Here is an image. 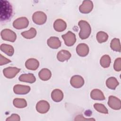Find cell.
Instances as JSON below:
<instances>
[{"instance_id":"603a6c76","label":"cell","mask_w":121,"mask_h":121,"mask_svg":"<svg viewBox=\"0 0 121 121\" xmlns=\"http://www.w3.org/2000/svg\"><path fill=\"white\" fill-rule=\"evenodd\" d=\"M119 84V82L114 77H110L106 81L107 87L112 90H115Z\"/></svg>"},{"instance_id":"83f0119b","label":"cell","mask_w":121,"mask_h":121,"mask_svg":"<svg viewBox=\"0 0 121 121\" xmlns=\"http://www.w3.org/2000/svg\"><path fill=\"white\" fill-rule=\"evenodd\" d=\"M108 38V34L103 31H99L96 34V39L98 43H102L105 42Z\"/></svg>"},{"instance_id":"4dcf8cb0","label":"cell","mask_w":121,"mask_h":121,"mask_svg":"<svg viewBox=\"0 0 121 121\" xmlns=\"http://www.w3.org/2000/svg\"><path fill=\"white\" fill-rule=\"evenodd\" d=\"M6 121H19L20 120V116L17 114H12L6 119Z\"/></svg>"},{"instance_id":"cb8c5ba5","label":"cell","mask_w":121,"mask_h":121,"mask_svg":"<svg viewBox=\"0 0 121 121\" xmlns=\"http://www.w3.org/2000/svg\"><path fill=\"white\" fill-rule=\"evenodd\" d=\"M21 35L26 39H32L36 35V30L35 28L32 27L28 31L22 32Z\"/></svg>"},{"instance_id":"ffe728a7","label":"cell","mask_w":121,"mask_h":121,"mask_svg":"<svg viewBox=\"0 0 121 121\" xmlns=\"http://www.w3.org/2000/svg\"><path fill=\"white\" fill-rule=\"evenodd\" d=\"M51 97L55 102H60L63 98V93L60 89H54L51 93Z\"/></svg>"},{"instance_id":"f546056e","label":"cell","mask_w":121,"mask_h":121,"mask_svg":"<svg viewBox=\"0 0 121 121\" xmlns=\"http://www.w3.org/2000/svg\"><path fill=\"white\" fill-rule=\"evenodd\" d=\"M113 68L116 71H120L121 70V58H117L114 61L113 64Z\"/></svg>"},{"instance_id":"9c48e42d","label":"cell","mask_w":121,"mask_h":121,"mask_svg":"<svg viewBox=\"0 0 121 121\" xmlns=\"http://www.w3.org/2000/svg\"><path fill=\"white\" fill-rule=\"evenodd\" d=\"M20 69L17 67H9L5 68L3 70L4 76L8 78H14L17 74L19 73Z\"/></svg>"},{"instance_id":"9a60e30c","label":"cell","mask_w":121,"mask_h":121,"mask_svg":"<svg viewBox=\"0 0 121 121\" xmlns=\"http://www.w3.org/2000/svg\"><path fill=\"white\" fill-rule=\"evenodd\" d=\"M39 66V61L35 59L30 58L28 59L25 63V66L28 69L35 70Z\"/></svg>"},{"instance_id":"e0dca14e","label":"cell","mask_w":121,"mask_h":121,"mask_svg":"<svg viewBox=\"0 0 121 121\" xmlns=\"http://www.w3.org/2000/svg\"><path fill=\"white\" fill-rule=\"evenodd\" d=\"M19 80L21 82L29 83L30 84L34 83L36 81V78L32 73L23 74L20 76Z\"/></svg>"},{"instance_id":"4316f807","label":"cell","mask_w":121,"mask_h":121,"mask_svg":"<svg viewBox=\"0 0 121 121\" xmlns=\"http://www.w3.org/2000/svg\"><path fill=\"white\" fill-rule=\"evenodd\" d=\"M110 47L111 49L114 51L120 52H121V45L119 39L113 38L111 42Z\"/></svg>"},{"instance_id":"5b68a950","label":"cell","mask_w":121,"mask_h":121,"mask_svg":"<svg viewBox=\"0 0 121 121\" xmlns=\"http://www.w3.org/2000/svg\"><path fill=\"white\" fill-rule=\"evenodd\" d=\"M29 24V21L26 17H20L14 21L13 27L17 29H21L26 28Z\"/></svg>"},{"instance_id":"6da1fadb","label":"cell","mask_w":121,"mask_h":121,"mask_svg":"<svg viewBox=\"0 0 121 121\" xmlns=\"http://www.w3.org/2000/svg\"><path fill=\"white\" fill-rule=\"evenodd\" d=\"M0 20L6 22L12 16L13 9L10 3L7 0H0Z\"/></svg>"},{"instance_id":"8fae6325","label":"cell","mask_w":121,"mask_h":121,"mask_svg":"<svg viewBox=\"0 0 121 121\" xmlns=\"http://www.w3.org/2000/svg\"><path fill=\"white\" fill-rule=\"evenodd\" d=\"M49 109L50 104L46 101L41 100L36 104V110L40 113H46L48 112Z\"/></svg>"},{"instance_id":"ba28073f","label":"cell","mask_w":121,"mask_h":121,"mask_svg":"<svg viewBox=\"0 0 121 121\" xmlns=\"http://www.w3.org/2000/svg\"><path fill=\"white\" fill-rule=\"evenodd\" d=\"M93 9V3L92 1L86 0H84L82 4L79 7V11L83 14L90 13Z\"/></svg>"},{"instance_id":"ac0fdd59","label":"cell","mask_w":121,"mask_h":121,"mask_svg":"<svg viewBox=\"0 0 121 121\" xmlns=\"http://www.w3.org/2000/svg\"><path fill=\"white\" fill-rule=\"evenodd\" d=\"M71 53L67 50H62L59 51L57 54V58L59 61L63 62L69 60L71 57Z\"/></svg>"},{"instance_id":"44dd1931","label":"cell","mask_w":121,"mask_h":121,"mask_svg":"<svg viewBox=\"0 0 121 121\" xmlns=\"http://www.w3.org/2000/svg\"><path fill=\"white\" fill-rule=\"evenodd\" d=\"M38 75L39 77L41 80L43 81H47L51 78L52 76V73L49 69L44 68L42 69L39 71Z\"/></svg>"},{"instance_id":"7402d4cb","label":"cell","mask_w":121,"mask_h":121,"mask_svg":"<svg viewBox=\"0 0 121 121\" xmlns=\"http://www.w3.org/2000/svg\"><path fill=\"white\" fill-rule=\"evenodd\" d=\"M0 50L8 56H11L14 53V49L13 47L9 44L5 43L1 44L0 45Z\"/></svg>"},{"instance_id":"2e32d148","label":"cell","mask_w":121,"mask_h":121,"mask_svg":"<svg viewBox=\"0 0 121 121\" xmlns=\"http://www.w3.org/2000/svg\"><path fill=\"white\" fill-rule=\"evenodd\" d=\"M54 29L57 32H62L67 27V24L63 20L58 19L56 20L53 24Z\"/></svg>"},{"instance_id":"7c38bea8","label":"cell","mask_w":121,"mask_h":121,"mask_svg":"<svg viewBox=\"0 0 121 121\" xmlns=\"http://www.w3.org/2000/svg\"><path fill=\"white\" fill-rule=\"evenodd\" d=\"M30 87L28 86L17 84L14 86L13 91L17 95H26L30 91Z\"/></svg>"},{"instance_id":"7a4b0ae2","label":"cell","mask_w":121,"mask_h":121,"mask_svg":"<svg viewBox=\"0 0 121 121\" xmlns=\"http://www.w3.org/2000/svg\"><path fill=\"white\" fill-rule=\"evenodd\" d=\"M78 25L80 28L79 36L81 39H86L90 35L91 28L89 24L85 20H81L78 23Z\"/></svg>"},{"instance_id":"d4e9b609","label":"cell","mask_w":121,"mask_h":121,"mask_svg":"<svg viewBox=\"0 0 121 121\" xmlns=\"http://www.w3.org/2000/svg\"><path fill=\"white\" fill-rule=\"evenodd\" d=\"M13 105L18 108H23L27 106L26 100L23 98H15L13 101Z\"/></svg>"},{"instance_id":"30bf717a","label":"cell","mask_w":121,"mask_h":121,"mask_svg":"<svg viewBox=\"0 0 121 121\" xmlns=\"http://www.w3.org/2000/svg\"><path fill=\"white\" fill-rule=\"evenodd\" d=\"M70 83L71 86L74 88H80L84 84V79L81 76L74 75L71 77Z\"/></svg>"},{"instance_id":"f1b7e54d","label":"cell","mask_w":121,"mask_h":121,"mask_svg":"<svg viewBox=\"0 0 121 121\" xmlns=\"http://www.w3.org/2000/svg\"><path fill=\"white\" fill-rule=\"evenodd\" d=\"M94 107L96 111H97L99 112L104 113V114L108 113V111L107 109L103 104H99V103L95 104H94Z\"/></svg>"},{"instance_id":"1f68e13d","label":"cell","mask_w":121,"mask_h":121,"mask_svg":"<svg viewBox=\"0 0 121 121\" xmlns=\"http://www.w3.org/2000/svg\"><path fill=\"white\" fill-rule=\"evenodd\" d=\"M11 62V60L5 57H4L2 54L0 55V65L2 66Z\"/></svg>"},{"instance_id":"52a82bcc","label":"cell","mask_w":121,"mask_h":121,"mask_svg":"<svg viewBox=\"0 0 121 121\" xmlns=\"http://www.w3.org/2000/svg\"><path fill=\"white\" fill-rule=\"evenodd\" d=\"M108 104L110 107L115 110H119L121 108L120 99L113 95H111L109 97Z\"/></svg>"},{"instance_id":"d6986e66","label":"cell","mask_w":121,"mask_h":121,"mask_svg":"<svg viewBox=\"0 0 121 121\" xmlns=\"http://www.w3.org/2000/svg\"><path fill=\"white\" fill-rule=\"evenodd\" d=\"M90 97L95 100H104L105 99L103 93L98 89L92 90L90 93Z\"/></svg>"},{"instance_id":"4fadbf2b","label":"cell","mask_w":121,"mask_h":121,"mask_svg":"<svg viewBox=\"0 0 121 121\" xmlns=\"http://www.w3.org/2000/svg\"><path fill=\"white\" fill-rule=\"evenodd\" d=\"M76 52L79 56L85 57L89 53V47L86 43H79L76 48Z\"/></svg>"},{"instance_id":"277c9868","label":"cell","mask_w":121,"mask_h":121,"mask_svg":"<svg viewBox=\"0 0 121 121\" xmlns=\"http://www.w3.org/2000/svg\"><path fill=\"white\" fill-rule=\"evenodd\" d=\"M33 22L39 25L44 24L47 20L46 15L42 11H36L35 12L32 16Z\"/></svg>"},{"instance_id":"484cf974","label":"cell","mask_w":121,"mask_h":121,"mask_svg":"<svg viewBox=\"0 0 121 121\" xmlns=\"http://www.w3.org/2000/svg\"><path fill=\"white\" fill-rule=\"evenodd\" d=\"M111 62V58L108 55H104L101 58L100 60L101 66L104 68L109 67L110 65Z\"/></svg>"},{"instance_id":"5bb4252c","label":"cell","mask_w":121,"mask_h":121,"mask_svg":"<svg viewBox=\"0 0 121 121\" xmlns=\"http://www.w3.org/2000/svg\"><path fill=\"white\" fill-rule=\"evenodd\" d=\"M47 43L50 48L55 49L60 47L61 43L58 37L51 36L47 40Z\"/></svg>"},{"instance_id":"3957f363","label":"cell","mask_w":121,"mask_h":121,"mask_svg":"<svg viewBox=\"0 0 121 121\" xmlns=\"http://www.w3.org/2000/svg\"><path fill=\"white\" fill-rule=\"evenodd\" d=\"M2 39L5 41L14 42L17 38L16 33L9 29H4L0 33Z\"/></svg>"},{"instance_id":"8992f818","label":"cell","mask_w":121,"mask_h":121,"mask_svg":"<svg viewBox=\"0 0 121 121\" xmlns=\"http://www.w3.org/2000/svg\"><path fill=\"white\" fill-rule=\"evenodd\" d=\"M65 44L68 46H71L74 44L76 41L75 35L71 31H68L66 34L62 35Z\"/></svg>"}]
</instances>
